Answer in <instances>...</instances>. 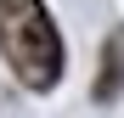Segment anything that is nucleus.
Masks as SVG:
<instances>
[{
    "instance_id": "f257e3e1",
    "label": "nucleus",
    "mask_w": 124,
    "mask_h": 118,
    "mask_svg": "<svg viewBox=\"0 0 124 118\" xmlns=\"http://www.w3.org/2000/svg\"><path fill=\"white\" fill-rule=\"evenodd\" d=\"M0 51L28 90H51L62 79V34L45 0H0Z\"/></svg>"
}]
</instances>
